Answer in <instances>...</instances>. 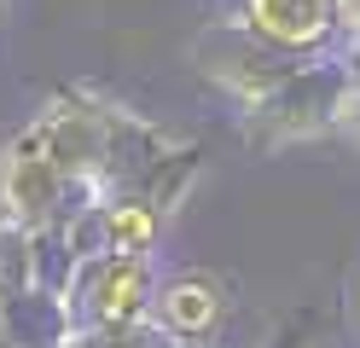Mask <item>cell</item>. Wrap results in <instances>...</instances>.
I'll list each match as a JSON object with an SVG mask.
<instances>
[{
    "label": "cell",
    "instance_id": "cell-1",
    "mask_svg": "<svg viewBox=\"0 0 360 348\" xmlns=\"http://www.w3.org/2000/svg\"><path fill=\"white\" fill-rule=\"evenodd\" d=\"M157 267L151 255H76L64 262L53 314H58V337H122V331H146L151 325V302H157Z\"/></svg>",
    "mask_w": 360,
    "mask_h": 348
},
{
    "label": "cell",
    "instance_id": "cell-2",
    "mask_svg": "<svg viewBox=\"0 0 360 348\" xmlns=\"http://www.w3.org/2000/svg\"><path fill=\"white\" fill-rule=\"evenodd\" d=\"M349 105H354V58L343 46V53H326V58H308L302 70H290L267 99H256L244 110V146L274 157L285 146L343 134Z\"/></svg>",
    "mask_w": 360,
    "mask_h": 348
},
{
    "label": "cell",
    "instance_id": "cell-3",
    "mask_svg": "<svg viewBox=\"0 0 360 348\" xmlns=\"http://www.w3.org/2000/svg\"><path fill=\"white\" fill-rule=\"evenodd\" d=\"M76 203L82 192L64 180L53 151L41 146V134L24 122V134H12L0 146V226L30 232V238H53L76 215Z\"/></svg>",
    "mask_w": 360,
    "mask_h": 348
},
{
    "label": "cell",
    "instance_id": "cell-4",
    "mask_svg": "<svg viewBox=\"0 0 360 348\" xmlns=\"http://www.w3.org/2000/svg\"><path fill=\"white\" fill-rule=\"evenodd\" d=\"M192 64L204 70V82H215L238 110H250L256 99H267V93H274L290 70H302L308 58H290V53H279V46H267L262 35H250L227 12V18H215L210 30H198Z\"/></svg>",
    "mask_w": 360,
    "mask_h": 348
},
{
    "label": "cell",
    "instance_id": "cell-5",
    "mask_svg": "<svg viewBox=\"0 0 360 348\" xmlns=\"http://www.w3.org/2000/svg\"><path fill=\"white\" fill-rule=\"evenodd\" d=\"M233 18L250 35H262L267 46H279L290 58H326L343 53V18H337V0H238Z\"/></svg>",
    "mask_w": 360,
    "mask_h": 348
},
{
    "label": "cell",
    "instance_id": "cell-6",
    "mask_svg": "<svg viewBox=\"0 0 360 348\" xmlns=\"http://www.w3.org/2000/svg\"><path fill=\"white\" fill-rule=\"evenodd\" d=\"M151 325L180 348H210V337L227 325V285L204 267H186V273H169L157 285L151 302Z\"/></svg>",
    "mask_w": 360,
    "mask_h": 348
},
{
    "label": "cell",
    "instance_id": "cell-7",
    "mask_svg": "<svg viewBox=\"0 0 360 348\" xmlns=\"http://www.w3.org/2000/svg\"><path fill=\"white\" fill-rule=\"evenodd\" d=\"M41 285V238L0 226V314L18 331V302H30Z\"/></svg>",
    "mask_w": 360,
    "mask_h": 348
},
{
    "label": "cell",
    "instance_id": "cell-8",
    "mask_svg": "<svg viewBox=\"0 0 360 348\" xmlns=\"http://www.w3.org/2000/svg\"><path fill=\"white\" fill-rule=\"evenodd\" d=\"M337 18H343V46L360 41V0H337Z\"/></svg>",
    "mask_w": 360,
    "mask_h": 348
},
{
    "label": "cell",
    "instance_id": "cell-9",
    "mask_svg": "<svg viewBox=\"0 0 360 348\" xmlns=\"http://www.w3.org/2000/svg\"><path fill=\"white\" fill-rule=\"evenodd\" d=\"M343 139H354V146H360V110H354L349 122H343Z\"/></svg>",
    "mask_w": 360,
    "mask_h": 348
},
{
    "label": "cell",
    "instance_id": "cell-10",
    "mask_svg": "<svg viewBox=\"0 0 360 348\" xmlns=\"http://www.w3.org/2000/svg\"><path fill=\"white\" fill-rule=\"evenodd\" d=\"M6 337H18V331H12V319H6V314H0V342H6Z\"/></svg>",
    "mask_w": 360,
    "mask_h": 348
},
{
    "label": "cell",
    "instance_id": "cell-11",
    "mask_svg": "<svg viewBox=\"0 0 360 348\" xmlns=\"http://www.w3.org/2000/svg\"><path fill=\"white\" fill-rule=\"evenodd\" d=\"M0 348H30V342H24V337H6V342H0Z\"/></svg>",
    "mask_w": 360,
    "mask_h": 348
},
{
    "label": "cell",
    "instance_id": "cell-12",
    "mask_svg": "<svg viewBox=\"0 0 360 348\" xmlns=\"http://www.w3.org/2000/svg\"><path fill=\"white\" fill-rule=\"evenodd\" d=\"M0 6H6V0H0Z\"/></svg>",
    "mask_w": 360,
    "mask_h": 348
}]
</instances>
